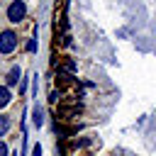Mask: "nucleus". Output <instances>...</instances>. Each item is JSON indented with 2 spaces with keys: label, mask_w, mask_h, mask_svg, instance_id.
I'll use <instances>...</instances> for the list:
<instances>
[{
  "label": "nucleus",
  "mask_w": 156,
  "mask_h": 156,
  "mask_svg": "<svg viewBox=\"0 0 156 156\" xmlns=\"http://www.w3.org/2000/svg\"><path fill=\"white\" fill-rule=\"evenodd\" d=\"M15 46H17V34L12 29L0 32V54H12Z\"/></svg>",
  "instance_id": "1"
},
{
  "label": "nucleus",
  "mask_w": 156,
  "mask_h": 156,
  "mask_svg": "<svg viewBox=\"0 0 156 156\" xmlns=\"http://www.w3.org/2000/svg\"><path fill=\"white\" fill-rule=\"evenodd\" d=\"M24 15H27V5H24V0H15L10 7H7V20L10 22H22L24 20Z\"/></svg>",
  "instance_id": "2"
},
{
  "label": "nucleus",
  "mask_w": 156,
  "mask_h": 156,
  "mask_svg": "<svg viewBox=\"0 0 156 156\" xmlns=\"http://www.w3.org/2000/svg\"><path fill=\"white\" fill-rule=\"evenodd\" d=\"M20 78H22V71H20V66H12V68H10V73H7V85H15Z\"/></svg>",
  "instance_id": "3"
},
{
  "label": "nucleus",
  "mask_w": 156,
  "mask_h": 156,
  "mask_svg": "<svg viewBox=\"0 0 156 156\" xmlns=\"http://www.w3.org/2000/svg\"><path fill=\"white\" fill-rule=\"evenodd\" d=\"M10 100H12V93H10L7 85H2V88H0V110H2L5 105H10Z\"/></svg>",
  "instance_id": "4"
},
{
  "label": "nucleus",
  "mask_w": 156,
  "mask_h": 156,
  "mask_svg": "<svg viewBox=\"0 0 156 156\" xmlns=\"http://www.w3.org/2000/svg\"><path fill=\"white\" fill-rule=\"evenodd\" d=\"M32 122H34L37 127H41V122H44V112H41V107H39V105L32 110Z\"/></svg>",
  "instance_id": "5"
},
{
  "label": "nucleus",
  "mask_w": 156,
  "mask_h": 156,
  "mask_svg": "<svg viewBox=\"0 0 156 156\" xmlns=\"http://www.w3.org/2000/svg\"><path fill=\"white\" fill-rule=\"evenodd\" d=\"M7 129H10V117H2L0 115V136L7 134Z\"/></svg>",
  "instance_id": "6"
},
{
  "label": "nucleus",
  "mask_w": 156,
  "mask_h": 156,
  "mask_svg": "<svg viewBox=\"0 0 156 156\" xmlns=\"http://www.w3.org/2000/svg\"><path fill=\"white\" fill-rule=\"evenodd\" d=\"M0 156H10V151H7V144H2V141H0Z\"/></svg>",
  "instance_id": "7"
},
{
  "label": "nucleus",
  "mask_w": 156,
  "mask_h": 156,
  "mask_svg": "<svg viewBox=\"0 0 156 156\" xmlns=\"http://www.w3.org/2000/svg\"><path fill=\"white\" fill-rule=\"evenodd\" d=\"M27 49H29V51H37V41H34V39H29V44H27Z\"/></svg>",
  "instance_id": "8"
},
{
  "label": "nucleus",
  "mask_w": 156,
  "mask_h": 156,
  "mask_svg": "<svg viewBox=\"0 0 156 156\" xmlns=\"http://www.w3.org/2000/svg\"><path fill=\"white\" fill-rule=\"evenodd\" d=\"M32 156H41V146H39V144L32 149Z\"/></svg>",
  "instance_id": "9"
},
{
  "label": "nucleus",
  "mask_w": 156,
  "mask_h": 156,
  "mask_svg": "<svg viewBox=\"0 0 156 156\" xmlns=\"http://www.w3.org/2000/svg\"><path fill=\"white\" fill-rule=\"evenodd\" d=\"M10 156H20V154H10Z\"/></svg>",
  "instance_id": "10"
}]
</instances>
